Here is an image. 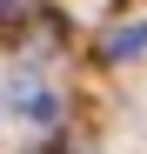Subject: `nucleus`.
Segmentation results:
<instances>
[{"label": "nucleus", "instance_id": "nucleus-1", "mask_svg": "<svg viewBox=\"0 0 147 154\" xmlns=\"http://www.w3.org/2000/svg\"><path fill=\"white\" fill-rule=\"evenodd\" d=\"M14 100H20V121H34V127H54V121H60V100L47 94L34 74H27V81H14Z\"/></svg>", "mask_w": 147, "mask_h": 154}, {"label": "nucleus", "instance_id": "nucleus-2", "mask_svg": "<svg viewBox=\"0 0 147 154\" xmlns=\"http://www.w3.org/2000/svg\"><path fill=\"white\" fill-rule=\"evenodd\" d=\"M134 54H147V20H134V27H114V34H100V60H134Z\"/></svg>", "mask_w": 147, "mask_h": 154}, {"label": "nucleus", "instance_id": "nucleus-3", "mask_svg": "<svg viewBox=\"0 0 147 154\" xmlns=\"http://www.w3.org/2000/svg\"><path fill=\"white\" fill-rule=\"evenodd\" d=\"M20 20H27V0H0V34L20 27Z\"/></svg>", "mask_w": 147, "mask_h": 154}, {"label": "nucleus", "instance_id": "nucleus-4", "mask_svg": "<svg viewBox=\"0 0 147 154\" xmlns=\"http://www.w3.org/2000/svg\"><path fill=\"white\" fill-rule=\"evenodd\" d=\"M40 154H60V147H40Z\"/></svg>", "mask_w": 147, "mask_h": 154}]
</instances>
